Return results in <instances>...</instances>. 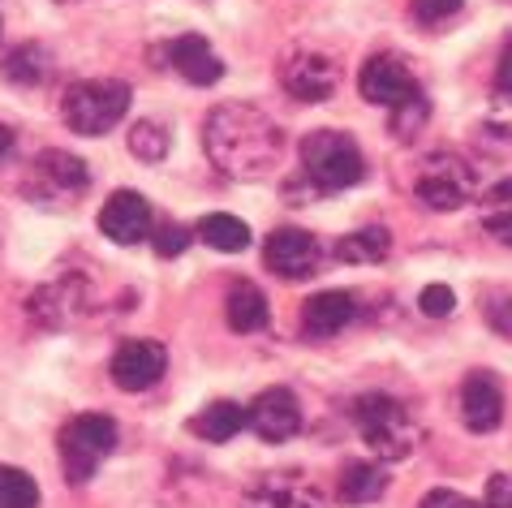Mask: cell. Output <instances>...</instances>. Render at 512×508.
<instances>
[{
  "mask_svg": "<svg viewBox=\"0 0 512 508\" xmlns=\"http://www.w3.org/2000/svg\"><path fill=\"white\" fill-rule=\"evenodd\" d=\"M280 82L293 100L323 104V100H332L336 87H340V65H336L332 52H323L315 44H302V48H293L289 56H284Z\"/></svg>",
  "mask_w": 512,
  "mask_h": 508,
  "instance_id": "52a82bcc",
  "label": "cell"
},
{
  "mask_svg": "<svg viewBox=\"0 0 512 508\" xmlns=\"http://www.w3.org/2000/svg\"><path fill=\"white\" fill-rule=\"evenodd\" d=\"M414 194H418V203L431 211H457L465 203H474L478 168L457 151H435V155H426L418 168Z\"/></svg>",
  "mask_w": 512,
  "mask_h": 508,
  "instance_id": "8992f818",
  "label": "cell"
},
{
  "mask_svg": "<svg viewBox=\"0 0 512 508\" xmlns=\"http://www.w3.org/2000/svg\"><path fill=\"white\" fill-rule=\"evenodd\" d=\"M0 508H39V487L31 474L0 465Z\"/></svg>",
  "mask_w": 512,
  "mask_h": 508,
  "instance_id": "484cf974",
  "label": "cell"
},
{
  "mask_svg": "<svg viewBox=\"0 0 512 508\" xmlns=\"http://www.w3.org/2000/svg\"><path fill=\"white\" fill-rule=\"evenodd\" d=\"M495 87H500L504 95H512V39L500 52V65H495Z\"/></svg>",
  "mask_w": 512,
  "mask_h": 508,
  "instance_id": "836d02e7",
  "label": "cell"
},
{
  "mask_svg": "<svg viewBox=\"0 0 512 508\" xmlns=\"http://www.w3.org/2000/svg\"><path fill=\"white\" fill-rule=\"evenodd\" d=\"M302 177L315 186L319 194H336L349 190L366 177V160L358 143L340 130H315L302 138Z\"/></svg>",
  "mask_w": 512,
  "mask_h": 508,
  "instance_id": "3957f363",
  "label": "cell"
},
{
  "mask_svg": "<svg viewBox=\"0 0 512 508\" xmlns=\"http://www.w3.org/2000/svg\"><path fill=\"white\" fill-rule=\"evenodd\" d=\"M457 9H461V0H414V18L422 26H439L444 18H452Z\"/></svg>",
  "mask_w": 512,
  "mask_h": 508,
  "instance_id": "4dcf8cb0",
  "label": "cell"
},
{
  "mask_svg": "<svg viewBox=\"0 0 512 508\" xmlns=\"http://www.w3.org/2000/svg\"><path fill=\"white\" fill-rule=\"evenodd\" d=\"M168 147H173V134H168V125L160 121H134V130H130V151L138 155V160H151V164H160Z\"/></svg>",
  "mask_w": 512,
  "mask_h": 508,
  "instance_id": "d4e9b609",
  "label": "cell"
},
{
  "mask_svg": "<svg viewBox=\"0 0 512 508\" xmlns=\"http://www.w3.org/2000/svg\"><path fill=\"white\" fill-rule=\"evenodd\" d=\"M241 427H250V409L237 401H211L203 414L190 418V435H198L207 444H229Z\"/></svg>",
  "mask_w": 512,
  "mask_h": 508,
  "instance_id": "ac0fdd59",
  "label": "cell"
},
{
  "mask_svg": "<svg viewBox=\"0 0 512 508\" xmlns=\"http://www.w3.org/2000/svg\"><path fill=\"white\" fill-rule=\"evenodd\" d=\"M383 487H388V478H383V470L375 461H349L345 470H340V500L345 504H371L383 496Z\"/></svg>",
  "mask_w": 512,
  "mask_h": 508,
  "instance_id": "ffe728a7",
  "label": "cell"
},
{
  "mask_svg": "<svg viewBox=\"0 0 512 508\" xmlns=\"http://www.w3.org/2000/svg\"><path fill=\"white\" fill-rule=\"evenodd\" d=\"M130 112V87L117 78H82L74 87H65L61 117L74 134L99 138Z\"/></svg>",
  "mask_w": 512,
  "mask_h": 508,
  "instance_id": "277c9868",
  "label": "cell"
},
{
  "mask_svg": "<svg viewBox=\"0 0 512 508\" xmlns=\"http://www.w3.org/2000/svg\"><path fill=\"white\" fill-rule=\"evenodd\" d=\"M263 259H267V267H272L280 280H306V276L319 272L323 250H319L315 233H306V229H276L272 237H267V246H263Z\"/></svg>",
  "mask_w": 512,
  "mask_h": 508,
  "instance_id": "30bf717a",
  "label": "cell"
},
{
  "mask_svg": "<svg viewBox=\"0 0 512 508\" xmlns=\"http://www.w3.org/2000/svg\"><path fill=\"white\" fill-rule=\"evenodd\" d=\"M203 147L224 177L259 181L280 164L284 134L263 108L220 104V108H211V117L203 125Z\"/></svg>",
  "mask_w": 512,
  "mask_h": 508,
  "instance_id": "6da1fadb",
  "label": "cell"
},
{
  "mask_svg": "<svg viewBox=\"0 0 512 508\" xmlns=\"http://www.w3.org/2000/svg\"><path fill=\"white\" fill-rule=\"evenodd\" d=\"M5 78L13 87H39L48 74H52V52L44 44H18L9 56H5Z\"/></svg>",
  "mask_w": 512,
  "mask_h": 508,
  "instance_id": "44dd1931",
  "label": "cell"
},
{
  "mask_svg": "<svg viewBox=\"0 0 512 508\" xmlns=\"http://www.w3.org/2000/svg\"><path fill=\"white\" fill-rule=\"evenodd\" d=\"M388 250H392V233L383 224H375V229H358V233L340 237L332 254L340 263H383Z\"/></svg>",
  "mask_w": 512,
  "mask_h": 508,
  "instance_id": "7402d4cb",
  "label": "cell"
},
{
  "mask_svg": "<svg viewBox=\"0 0 512 508\" xmlns=\"http://www.w3.org/2000/svg\"><path fill=\"white\" fill-rule=\"evenodd\" d=\"M9 151H13V130H9L5 121H0V160H5Z\"/></svg>",
  "mask_w": 512,
  "mask_h": 508,
  "instance_id": "e575fe53",
  "label": "cell"
},
{
  "mask_svg": "<svg viewBox=\"0 0 512 508\" xmlns=\"http://www.w3.org/2000/svg\"><path fill=\"white\" fill-rule=\"evenodd\" d=\"M418 306H422V315H431V319H448L452 310H457V293L448 285H426Z\"/></svg>",
  "mask_w": 512,
  "mask_h": 508,
  "instance_id": "83f0119b",
  "label": "cell"
},
{
  "mask_svg": "<svg viewBox=\"0 0 512 508\" xmlns=\"http://www.w3.org/2000/svg\"><path fill=\"white\" fill-rule=\"evenodd\" d=\"M418 508H487V504L469 500V496H461V491H452V487H435V491H426Z\"/></svg>",
  "mask_w": 512,
  "mask_h": 508,
  "instance_id": "1f68e13d",
  "label": "cell"
},
{
  "mask_svg": "<svg viewBox=\"0 0 512 508\" xmlns=\"http://www.w3.org/2000/svg\"><path fill=\"white\" fill-rule=\"evenodd\" d=\"M426 117H431V104H426V95H414L409 104L392 108V134L396 138H414L426 125Z\"/></svg>",
  "mask_w": 512,
  "mask_h": 508,
  "instance_id": "4316f807",
  "label": "cell"
},
{
  "mask_svg": "<svg viewBox=\"0 0 512 508\" xmlns=\"http://www.w3.org/2000/svg\"><path fill=\"white\" fill-rule=\"evenodd\" d=\"M61 470L74 487H87L91 474L99 470V461L112 457V448H117V422L108 414H78L69 418L61 427Z\"/></svg>",
  "mask_w": 512,
  "mask_h": 508,
  "instance_id": "5b68a950",
  "label": "cell"
},
{
  "mask_svg": "<svg viewBox=\"0 0 512 508\" xmlns=\"http://www.w3.org/2000/svg\"><path fill=\"white\" fill-rule=\"evenodd\" d=\"M186 246H190V233L181 229V224H164V229L155 233V254H160V259H177Z\"/></svg>",
  "mask_w": 512,
  "mask_h": 508,
  "instance_id": "f546056e",
  "label": "cell"
},
{
  "mask_svg": "<svg viewBox=\"0 0 512 508\" xmlns=\"http://www.w3.org/2000/svg\"><path fill=\"white\" fill-rule=\"evenodd\" d=\"M164 366H168V349L160 341H125L117 354H112L108 375L121 392H147L160 384Z\"/></svg>",
  "mask_w": 512,
  "mask_h": 508,
  "instance_id": "8fae6325",
  "label": "cell"
},
{
  "mask_svg": "<svg viewBox=\"0 0 512 508\" xmlns=\"http://www.w3.org/2000/svg\"><path fill=\"white\" fill-rule=\"evenodd\" d=\"M168 65L186 82H194V87H211V82L224 78V61L211 52L203 35H177L173 44H168Z\"/></svg>",
  "mask_w": 512,
  "mask_h": 508,
  "instance_id": "2e32d148",
  "label": "cell"
},
{
  "mask_svg": "<svg viewBox=\"0 0 512 508\" xmlns=\"http://www.w3.org/2000/svg\"><path fill=\"white\" fill-rule=\"evenodd\" d=\"M349 418L379 461H405L422 440V431H418V422L409 418V409L396 397H388V392H362V397H353Z\"/></svg>",
  "mask_w": 512,
  "mask_h": 508,
  "instance_id": "7a4b0ae2",
  "label": "cell"
},
{
  "mask_svg": "<svg viewBox=\"0 0 512 508\" xmlns=\"http://www.w3.org/2000/svg\"><path fill=\"white\" fill-rule=\"evenodd\" d=\"M198 237H203L211 250L237 254V250L250 246V224L237 220V216H224V211H211V216L198 220Z\"/></svg>",
  "mask_w": 512,
  "mask_h": 508,
  "instance_id": "603a6c76",
  "label": "cell"
},
{
  "mask_svg": "<svg viewBox=\"0 0 512 508\" xmlns=\"http://www.w3.org/2000/svg\"><path fill=\"white\" fill-rule=\"evenodd\" d=\"M461 422L474 435H487L504 422V388L491 371H474L461 384Z\"/></svg>",
  "mask_w": 512,
  "mask_h": 508,
  "instance_id": "5bb4252c",
  "label": "cell"
},
{
  "mask_svg": "<svg viewBox=\"0 0 512 508\" xmlns=\"http://www.w3.org/2000/svg\"><path fill=\"white\" fill-rule=\"evenodd\" d=\"M99 233L117 246H138L151 237V203L134 190H117L99 207Z\"/></svg>",
  "mask_w": 512,
  "mask_h": 508,
  "instance_id": "7c38bea8",
  "label": "cell"
},
{
  "mask_svg": "<svg viewBox=\"0 0 512 508\" xmlns=\"http://www.w3.org/2000/svg\"><path fill=\"white\" fill-rule=\"evenodd\" d=\"M353 315H358L353 293L323 289V293H315V298H306V306H302V332L315 336V341H327V336H336L340 328H349Z\"/></svg>",
  "mask_w": 512,
  "mask_h": 508,
  "instance_id": "9a60e30c",
  "label": "cell"
},
{
  "mask_svg": "<svg viewBox=\"0 0 512 508\" xmlns=\"http://www.w3.org/2000/svg\"><path fill=\"white\" fill-rule=\"evenodd\" d=\"M224 315H229L233 332H263L272 310H267V298L259 293V285L237 280V285H229V298H224Z\"/></svg>",
  "mask_w": 512,
  "mask_h": 508,
  "instance_id": "d6986e66",
  "label": "cell"
},
{
  "mask_svg": "<svg viewBox=\"0 0 512 508\" xmlns=\"http://www.w3.org/2000/svg\"><path fill=\"white\" fill-rule=\"evenodd\" d=\"M241 508H323V491L302 470H276L241 491Z\"/></svg>",
  "mask_w": 512,
  "mask_h": 508,
  "instance_id": "ba28073f",
  "label": "cell"
},
{
  "mask_svg": "<svg viewBox=\"0 0 512 508\" xmlns=\"http://www.w3.org/2000/svg\"><path fill=\"white\" fill-rule=\"evenodd\" d=\"M478 216H482V229H487L495 242L512 246V177L500 181V186H491L482 194L478 203Z\"/></svg>",
  "mask_w": 512,
  "mask_h": 508,
  "instance_id": "cb8c5ba5",
  "label": "cell"
},
{
  "mask_svg": "<svg viewBox=\"0 0 512 508\" xmlns=\"http://www.w3.org/2000/svg\"><path fill=\"white\" fill-rule=\"evenodd\" d=\"M250 431L267 444L293 440V435L302 431V405H297L289 388H267L250 405Z\"/></svg>",
  "mask_w": 512,
  "mask_h": 508,
  "instance_id": "4fadbf2b",
  "label": "cell"
},
{
  "mask_svg": "<svg viewBox=\"0 0 512 508\" xmlns=\"http://www.w3.org/2000/svg\"><path fill=\"white\" fill-rule=\"evenodd\" d=\"M358 91H362L366 104H383V108H401V104L414 100V95H422L414 74L405 69V61L401 56H392V52H379V56H371V61L362 65Z\"/></svg>",
  "mask_w": 512,
  "mask_h": 508,
  "instance_id": "9c48e42d",
  "label": "cell"
},
{
  "mask_svg": "<svg viewBox=\"0 0 512 508\" xmlns=\"http://www.w3.org/2000/svg\"><path fill=\"white\" fill-rule=\"evenodd\" d=\"M35 181L52 194V199H69V194H82L91 186V173L78 155L48 147V151H39V160H35Z\"/></svg>",
  "mask_w": 512,
  "mask_h": 508,
  "instance_id": "e0dca14e",
  "label": "cell"
},
{
  "mask_svg": "<svg viewBox=\"0 0 512 508\" xmlns=\"http://www.w3.org/2000/svg\"><path fill=\"white\" fill-rule=\"evenodd\" d=\"M482 315L500 336H512V293H491L487 306H482Z\"/></svg>",
  "mask_w": 512,
  "mask_h": 508,
  "instance_id": "f1b7e54d",
  "label": "cell"
},
{
  "mask_svg": "<svg viewBox=\"0 0 512 508\" xmlns=\"http://www.w3.org/2000/svg\"><path fill=\"white\" fill-rule=\"evenodd\" d=\"M487 508H512V474H491L487 483Z\"/></svg>",
  "mask_w": 512,
  "mask_h": 508,
  "instance_id": "d6a6232c",
  "label": "cell"
}]
</instances>
